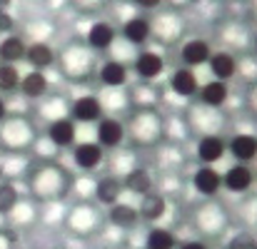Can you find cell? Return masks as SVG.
I'll list each match as a JSON object with an SVG mask.
<instances>
[{
    "mask_svg": "<svg viewBox=\"0 0 257 249\" xmlns=\"http://www.w3.org/2000/svg\"><path fill=\"white\" fill-rule=\"evenodd\" d=\"M170 87L177 92V95L190 97V95H195V90H197V78H195L192 70L182 68V70H177V73L170 78Z\"/></svg>",
    "mask_w": 257,
    "mask_h": 249,
    "instance_id": "obj_18",
    "label": "cell"
},
{
    "mask_svg": "<svg viewBox=\"0 0 257 249\" xmlns=\"http://www.w3.org/2000/svg\"><path fill=\"white\" fill-rule=\"evenodd\" d=\"M3 117H5V102L0 100V120H3Z\"/></svg>",
    "mask_w": 257,
    "mask_h": 249,
    "instance_id": "obj_29",
    "label": "cell"
},
{
    "mask_svg": "<svg viewBox=\"0 0 257 249\" xmlns=\"http://www.w3.org/2000/svg\"><path fill=\"white\" fill-rule=\"evenodd\" d=\"M120 192H122V184H120L117 179H112V177H105V179L97 182V199H100L102 204H110V207L117 204Z\"/></svg>",
    "mask_w": 257,
    "mask_h": 249,
    "instance_id": "obj_22",
    "label": "cell"
},
{
    "mask_svg": "<svg viewBox=\"0 0 257 249\" xmlns=\"http://www.w3.org/2000/svg\"><path fill=\"white\" fill-rule=\"evenodd\" d=\"M20 85V73L15 65H0V90L10 92Z\"/></svg>",
    "mask_w": 257,
    "mask_h": 249,
    "instance_id": "obj_25",
    "label": "cell"
},
{
    "mask_svg": "<svg viewBox=\"0 0 257 249\" xmlns=\"http://www.w3.org/2000/svg\"><path fill=\"white\" fill-rule=\"evenodd\" d=\"M20 90L28 95V97H40L45 90H48V78L38 70L28 73L25 78H20Z\"/></svg>",
    "mask_w": 257,
    "mask_h": 249,
    "instance_id": "obj_23",
    "label": "cell"
},
{
    "mask_svg": "<svg viewBox=\"0 0 257 249\" xmlns=\"http://www.w3.org/2000/svg\"><path fill=\"white\" fill-rule=\"evenodd\" d=\"M222 184L230 189V192H247L250 184H252V169L247 165H232L225 174H222Z\"/></svg>",
    "mask_w": 257,
    "mask_h": 249,
    "instance_id": "obj_2",
    "label": "cell"
},
{
    "mask_svg": "<svg viewBox=\"0 0 257 249\" xmlns=\"http://www.w3.org/2000/svg\"><path fill=\"white\" fill-rule=\"evenodd\" d=\"M180 249H207V247H205L202 242H185Z\"/></svg>",
    "mask_w": 257,
    "mask_h": 249,
    "instance_id": "obj_28",
    "label": "cell"
},
{
    "mask_svg": "<svg viewBox=\"0 0 257 249\" xmlns=\"http://www.w3.org/2000/svg\"><path fill=\"white\" fill-rule=\"evenodd\" d=\"M163 70H165V60L158 53H140L138 60H135V73L140 78H145V80L158 78Z\"/></svg>",
    "mask_w": 257,
    "mask_h": 249,
    "instance_id": "obj_6",
    "label": "cell"
},
{
    "mask_svg": "<svg viewBox=\"0 0 257 249\" xmlns=\"http://www.w3.org/2000/svg\"><path fill=\"white\" fill-rule=\"evenodd\" d=\"M122 35H125L130 43L140 45V43H145V40L150 38V23H148L145 18H130V20L125 23V28H122Z\"/></svg>",
    "mask_w": 257,
    "mask_h": 249,
    "instance_id": "obj_19",
    "label": "cell"
},
{
    "mask_svg": "<svg viewBox=\"0 0 257 249\" xmlns=\"http://www.w3.org/2000/svg\"><path fill=\"white\" fill-rule=\"evenodd\" d=\"M207 65H210V73L215 75V80H220V83L230 80L235 75V68H237L235 65V58L230 53H212L210 60H207Z\"/></svg>",
    "mask_w": 257,
    "mask_h": 249,
    "instance_id": "obj_8",
    "label": "cell"
},
{
    "mask_svg": "<svg viewBox=\"0 0 257 249\" xmlns=\"http://www.w3.org/2000/svg\"><path fill=\"white\" fill-rule=\"evenodd\" d=\"M227 95H230L227 83H220V80H210V83L200 90V100H202L207 107H222V105L227 102Z\"/></svg>",
    "mask_w": 257,
    "mask_h": 249,
    "instance_id": "obj_12",
    "label": "cell"
},
{
    "mask_svg": "<svg viewBox=\"0 0 257 249\" xmlns=\"http://www.w3.org/2000/svg\"><path fill=\"white\" fill-rule=\"evenodd\" d=\"M100 80L107 85V87H122V85L127 83V68H125L122 63L110 60V63L102 65V70H100Z\"/></svg>",
    "mask_w": 257,
    "mask_h": 249,
    "instance_id": "obj_17",
    "label": "cell"
},
{
    "mask_svg": "<svg viewBox=\"0 0 257 249\" xmlns=\"http://www.w3.org/2000/svg\"><path fill=\"white\" fill-rule=\"evenodd\" d=\"M25 43L20 40V38H15V35H10V38H5L3 43H0V58H3V65H15L18 60H23L25 58Z\"/></svg>",
    "mask_w": 257,
    "mask_h": 249,
    "instance_id": "obj_15",
    "label": "cell"
},
{
    "mask_svg": "<svg viewBox=\"0 0 257 249\" xmlns=\"http://www.w3.org/2000/svg\"><path fill=\"white\" fill-rule=\"evenodd\" d=\"M140 217L143 219H150V222H155V219H160L163 214H165V199L160 197V194H145L143 197V202H140Z\"/></svg>",
    "mask_w": 257,
    "mask_h": 249,
    "instance_id": "obj_20",
    "label": "cell"
},
{
    "mask_svg": "<svg viewBox=\"0 0 257 249\" xmlns=\"http://www.w3.org/2000/svg\"><path fill=\"white\" fill-rule=\"evenodd\" d=\"M75 162L83 169H95L102 162V147L97 142H83L75 147Z\"/></svg>",
    "mask_w": 257,
    "mask_h": 249,
    "instance_id": "obj_13",
    "label": "cell"
},
{
    "mask_svg": "<svg viewBox=\"0 0 257 249\" xmlns=\"http://www.w3.org/2000/svg\"><path fill=\"white\" fill-rule=\"evenodd\" d=\"M192 184L200 194H215L220 187H222V174L215 169V167H200L195 174H192Z\"/></svg>",
    "mask_w": 257,
    "mask_h": 249,
    "instance_id": "obj_3",
    "label": "cell"
},
{
    "mask_svg": "<svg viewBox=\"0 0 257 249\" xmlns=\"http://www.w3.org/2000/svg\"><path fill=\"white\" fill-rule=\"evenodd\" d=\"M100 115H102L100 100H95L92 95L78 97L75 105H73V117H75L78 122H95V120H100Z\"/></svg>",
    "mask_w": 257,
    "mask_h": 249,
    "instance_id": "obj_7",
    "label": "cell"
},
{
    "mask_svg": "<svg viewBox=\"0 0 257 249\" xmlns=\"http://www.w3.org/2000/svg\"><path fill=\"white\" fill-rule=\"evenodd\" d=\"M148 249H175V234L170 229H163V227H153L148 232V239H145Z\"/></svg>",
    "mask_w": 257,
    "mask_h": 249,
    "instance_id": "obj_24",
    "label": "cell"
},
{
    "mask_svg": "<svg viewBox=\"0 0 257 249\" xmlns=\"http://www.w3.org/2000/svg\"><path fill=\"white\" fill-rule=\"evenodd\" d=\"M222 155H225V140H222V137L207 135V137L200 140V145H197V157H200V162L205 167H212L217 160H222Z\"/></svg>",
    "mask_w": 257,
    "mask_h": 249,
    "instance_id": "obj_1",
    "label": "cell"
},
{
    "mask_svg": "<svg viewBox=\"0 0 257 249\" xmlns=\"http://www.w3.org/2000/svg\"><path fill=\"white\" fill-rule=\"evenodd\" d=\"M0 179H3V167H0Z\"/></svg>",
    "mask_w": 257,
    "mask_h": 249,
    "instance_id": "obj_30",
    "label": "cell"
},
{
    "mask_svg": "<svg viewBox=\"0 0 257 249\" xmlns=\"http://www.w3.org/2000/svg\"><path fill=\"white\" fill-rule=\"evenodd\" d=\"M150 187H153V179L145 169H130L125 174V189L135 194H150Z\"/></svg>",
    "mask_w": 257,
    "mask_h": 249,
    "instance_id": "obj_21",
    "label": "cell"
},
{
    "mask_svg": "<svg viewBox=\"0 0 257 249\" xmlns=\"http://www.w3.org/2000/svg\"><path fill=\"white\" fill-rule=\"evenodd\" d=\"M15 202H18V189H15L13 184L3 182V184H0V212H3V214L10 212V209L15 207Z\"/></svg>",
    "mask_w": 257,
    "mask_h": 249,
    "instance_id": "obj_26",
    "label": "cell"
},
{
    "mask_svg": "<svg viewBox=\"0 0 257 249\" xmlns=\"http://www.w3.org/2000/svg\"><path fill=\"white\" fill-rule=\"evenodd\" d=\"M255 45H257V38H255Z\"/></svg>",
    "mask_w": 257,
    "mask_h": 249,
    "instance_id": "obj_31",
    "label": "cell"
},
{
    "mask_svg": "<svg viewBox=\"0 0 257 249\" xmlns=\"http://www.w3.org/2000/svg\"><path fill=\"white\" fill-rule=\"evenodd\" d=\"M25 58H28V63H30L38 73H43V70L50 68V63H53V50H50V45H45V43H35V45H30V48L25 50Z\"/></svg>",
    "mask_w": 257,
    "mask_h": 249,
    "instance_id": "obj_16",
    "label": "cell"
},
{
    "mask_svg": "<svg viewBox=\"0 0 257 249\" xmlns=\"http://www.w3.org/2000/svg\"><path fill=\"white\" fill-rule=\"evenodd\" d=\"M112 40H115L112 25H107V23H95V25H90V30H87V45H90V48L105 50V48L112 45Z\"/></svg>",
    "mask_w": 257,
    "mask_h": 249,
    "instance_id": "obj_14",
    "label": "cell"
},
{
    "mask_svg": "<svg viewBox=\"0 0 257 249\" xmlns=\"http://www.w3.org/2000/svg\"><path fill=\"white\" fill-rule=\"evenodd\" d=\"M110 222L115 227H120V229H133L140 222V212L135 207H130V204H120L117 202V204L110 207Z\"/></svg>",
    "mask_w": 257,
    "mask_h": 249,
    "instance_id": "obj_11",
    "label": "cell"
},
{
    "mask_svg": "<svg viewBox=\"0 0 257 249\" xmlns=\"http://www.w3.org/2000/svg\"><path fill=\"white\" fill-rule=\"evenodd\" d=\"M210 55H212V50H210V45L205 40H187L182 45V60H185L187 70L197 68V65H205L210 60Z\"/></svg>",
    "mask_w": 257,
    "mask_h": 249,
    "instance_id": "obj_4",
    "label": "cell"
},
{
    "mask_svg": "<svg viewBox=\"0 0 257 249\" xmlns=\"http://www.w3.org/2000/svg\"><path fill=\"white\" fill-rule=\"evenodd\" d=\"M125 137V130L117 120H102L97 125V145L100 147H117Z\"/></svg>",
    "mask_w": 257,
    "mask_h": 249,
    "instance_id": "obj_9",
    "label": "cell"
},
{
    "mask_svg": "<svg viewBox=\"0 0 257 249\" xmlns=\"http://www.w3.org/2000/svg\"><path fill=\"white\" fill-rule=\"evenodd\" d=\"M230 152H232V157L240 160V165H247L257 155V137L255 135H245V132L235 135L230 140Z\"/></svg>",
    "mask_w": 257,
    "mask_h": 249,
    "instance_id": "obj_5",
    "label": "cell"
},
{
    "mask_svg": "<svg viewBox=\"0 0 257 249\" xmlns=\"http://www.w3.org/2000/svg\"><path fill=\"white\" fill-rule=\"evenodd\" d=\"M227 249H257V242L250 237V234H237L230 239Z\"/></svg>",
    "mask_w": 257,
    "mask_h": 249,
    "instance_id": "obj_27",
    "label": "cell"
},
{
    "mask_svg": "<svg viewBox=\"0 0 257 249\" xmlns=\"http://www.w3.org/2000/svg\"><path fill=\"white\" fill-rule=\"evenodd\" d=\"M48 137L58 147H70L73 140H75V125H73V120H55L48 127Z\"/></svg>",
    "mask_w": 257,
    "mask_h": 249,
    "instance_id": "obj_10",
    "label": "cell"
}]
</instances>
